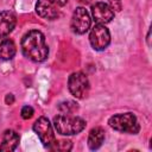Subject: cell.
Returning a JSON list of instances; mask_svg holds the SVG:
<instances>
[{
	"mask_svg": "<svg viewBox=\"0 0 152 152\" xmlns=\"http://www.w3.org/2000/svg\"><path fill=\"white\" fill-rule=\"evenodd\" d=\"M21 51L24 56L32 62H44L49 55L44 34L38 30L28 31L21 39Z\"/></svg>",
	"mask_w": 152,
	"mask_h": 152,
	"instance_id": "obj_1",
	"label": "cell"
},
{
	"mask_svg": "<svg viewBox=\"0 0 152 152\" xmlns=\"http://www.w3.org/2000/svg\"><path fill=\"white\" fill-rule=\"evenodd\" d=\"M53 126L57 133L62 135H74L84 129L86 121L80 116L62 113L53 118Z\"/></svg>",
	"mask_w": 152,
	"mask_h": 152,
	"instance_id": "obj_2",
	"label": "cell"
},
{
	"mask_svg": "<svg viewBox=\"0 0 152 152\" xmlns=\"http://www.w3.org/2000/svg\"><path fill=\"white\" fill-rule=\"evenodd\" d=\"M109 126L121 133H129V134H137L140 129L139 122L133 113H121L115 114L108 120Z\"/></svg>",
	"mask_w": 152,
	"mask_h": 152,
	"instance_id": "obj_3",
	"label": "cell"
},
{
	"mask_svg": "<svg viewBox=\"0 0 152 152\" xmlns=\"http://www.w3.org/2000/svg\"><path fill=\"white\" fill-rule=\"evenodd\" d=\"M68 88L71 95L76 99H84L89 93L88 77L81 71L71 74L68 80Z\"/></svg>",
	"mask_w": 152,
	"mask_h": 152,
	"instance_id": "obj_4",
	"label": "cell"
},
{
	"mask_svg": "<svg viewBox=\"0 0 152 152\" xmlns=\"http://www.w3.org/2000/svg\"><path fill=\"white\" fill-rule=\"evenodd\" d=\"M33 131L37 133V135L40 139V141L43 142V145L45 147H48L49 150L56 142V138H55V133H53V129H52V125L50 124L48 118L40 116L39 119H37L36 122L33 124Z\"/></svg>",
	"mask_w": 152,
	"mask_h": 152,
	"instance_id": "obj_5",
	"label": "cell"
},
{
	"mask_svg": "<svg viewBox=\"0 0 152 152\" xmlns=\"http://www.w3.org/2000/svg\"><path fill=\"white\" fill-rule=\"evenodd\" d=\"M89 42L94 50H97V51L104 50L110 43V33L108 28L102 24L95 25L90 31Z\"/></svg>",
	"mask_w": 152,
	"mask_h": 152,
	"instance_id": "obj_6",
	"label": "cell"
},
{
	"mask_svg": "<svg viewBox=\"0 0 152 152\" xmlns=\"http://www.w3.org/2000/svg\"><path fill=\"white\" fill-rule=\"evenodd\" d=\"M90 24H91V19L88 11L83 7H77L72 13L71 24H70L72 32L76 34H83L89 30Z\"/></svg>",
	"mask_w": 152,
	"mask_h": 152,
	"instance_id": "obj_7",
	"label": "cell"
},
{
	"mask_svg": "<svg viewBox=\"0 0 152 152\" xmlns=\"http://www.w3.org/2000/svg\"><path fill=\"white\" fill-rule=\"evenodd\" d=\"M91 15L93 19L97 24H107L114 18V11L106 2H96L91 6Z\"/></svg>",
	"mask_w": 152,
	"mask_h": 152,
	"instance_id": "obj_8",
	"label": "cell"
},
{
	"mask_svg": "<svg viewBox=\"0 0 152 152\" xmlns=\"http://www.w3.org/2000/svg\"><path fill=\"white\" fill-rule=\"evenodd\" d=\"M36 12L39 17L49 20L56 19L59 15L55 0H38L36 4Z\"/></svg>",
	"mask_w": 152,
	"mask_h": 152,
	"instance_id": "obj_9",
	"label": "cell"
},
{
	"mask_svg": "<svg viewBox=\"0 0 152 152\" xmlns=\"http://www.w3.org/2000/svg\"><path fill=\"white\" fill-rule=\"evenodd\" d=\"M15 15L10 11L0 12V39L7 37L15 26Z\"/></svg>",
	"mask_w": 152,
	"mask_h": 152,
	"instance_id": "obj_10",
	"label": "cell"
},
{
	"mask_svg": "<svg viewBox=\"0 0 152 152\" xmlns=\"http://www.w3.org/2000/svg\"><path fill=\"white\" fill-rule=\"evenodd\" d=\"M19 144V135L13 129H7L4 132L2 135V142L0 145V151H6V152H11L13 150L17 148Z\"/></svg>",
	"mask_w": 152,
	"mask_h": 152,
	"instance_id": "obj_11",
	"label": "cell"
},
{
	"mask_svg": "<svg viewBox=\"0 0 152 152\" xmlns=\"http://www.w3.org/2000/svg\"><path fill=\"white\" fill-rule=\"evenodd\" d=\"M104 141V131L101 127H95L89 132L88 135V146L90 150L95 151L101 147Z\"/></svg>",
	"mask_w": 152,
	"mask_h": 152,
	"instance_id": "obj_12",
	"label": "cell"
},
{
	"mask_svg": "<svg viewBox=\"0 0 152 152\" xmlns=\"http://www.w3.org/2000/svg\"><path fill=\"white\" fill-rule=\"evenodd\" d=\"M15 44L12 39H5L0 43V59L8 61L12 59L15 55Z\"/></svg>",
	"mask_w": 152,
	"mask_h": 152,
	"instance_id": "obj_13",
	"label": "cell"
},
{
	"mask_svg": "<svg viewBox=\"0 0 152 152\" xmlns=\"http://www.w3.org/2000/svg\"><path fill=\"white\" fill-rule=\"evenodd\" d=\"M58 109L63 114H71L75 110H77V103L74 101H64L58 104Z\"/></svg>",
	"mask_w": 152,
	"mask_h": 152,
	"instance_id": "obj_14",
	"label": "cell"
},
{
	"mask_svg": "<svg viewBox=\"0 0 152 152\" xmlns=\"http://www.w3.org/2000/svg\"><path fill=\"white\" fill-rule=\"evenodd\" d=\"M71 146H72L71 141H69V140H61V141L56 140V142L53 144V146L50 150L51 151H63V152H65V151H70Z\"/></svg>",
	"mask_w": 152,
	"mask_h": 152,
	"instance_id": "obj_15",
	"label": "cell"
},
{
	"mask_svg": "<svg viewBox=\"0 0 152 152\" xmlns=\"http://www.w3.org/2000/svg\"><path fill=\"white\" fill-rule=\"evenodd\" d=\"M21 118L23 119H31L32 116H33V114H34V110H33V108L31 107V106H24L23 108H21Z\"/></svg>",
	"mask_w": 152,
	"mask_h": 152,
	"instance_id": "obj_16",
	"label": "cell"
},
{
	"mask_svg": "<svg viewBox=\"0 0 152 152\" xmlns=\"http://www.w3.org/2000/svg\"><path fill=\"white\" fill-rule=\"evenodd\" d=\"M109 6L114 11H120L121 10V0H109Z\"/></svg>",
	"mask_w": 152,
	"mask_h": 152,
	"instance_id": "obj_17",
	"label": "cell"
},
{
	"mask_svg": "<svg viewBox=\"0 0 152 152\" xmlns=\"http://www.w3.org/2000/svg\"><path fill=\"white\" fill-rule=\"evenodd\" d=\"M14 102V96H13V94H7L6 96H5V103L6 104H12Z\"/></svg>",
	"mask_w": 152,
	"mask_h": 152,
	"instance_id": "obj_18",
	"label": "cell"
},
{
	"mask_svg": "<svg viewBox=\"0 0 152 152\" xmlns=\"http://www.w3.org/2000/svg\"><path fill=\"white\" fill-rule=\"evenodd\" d=\"M55 2H56L58 6H64V5L68 2V0H55Z\"/></svg>",
	"mask_w": 152,
	"mask_h": 152,
	"instance_id": "obj_19",
	"label": "cell"
},
{
	"mask_svg": "<svg viewBox=\"0 0 152 152\" xmlns=\"http://www.w3.org/2000/svg\"><path fill=\"white\" fill-rule=\"evenodd\" d=\"M78 1H81V2H83V4H88V2H90L91 0H78Z\"/></svg>",
	"mask_w": 152,
	"mask_h": 152,
	"instance_id": "obj_20",
	"label": "cell"
},
{
	"mask_svg": "<svg viewBox=\"0 0 152 152\" xmlns=\"http://www.w3.org/2000/svg\"><path fill=\"white\" fill-rule=\"evenodd\" d=\"M150 33H151V32L148 31V33H147V44H148V45H150Z\"/></svg>",
	"mask_w": 152,
	"mask_h": 152,
	"instance_id": "obj_21",
	"label": "cell"
}]
</instances>
